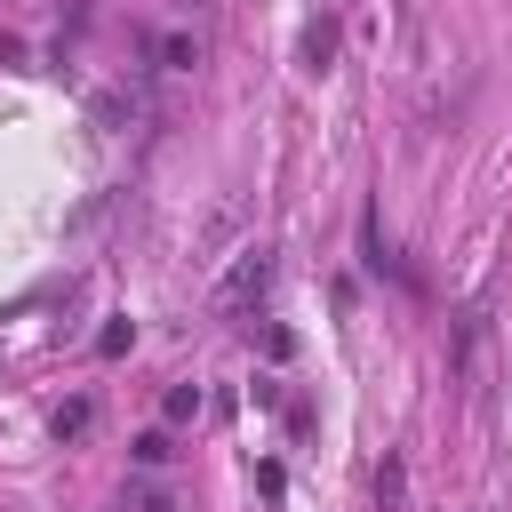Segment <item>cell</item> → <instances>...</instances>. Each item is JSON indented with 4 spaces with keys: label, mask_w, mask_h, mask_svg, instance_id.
I'll use <instances>...</instances> for the list:
<instances>
[{
    "label": "cell",
    "mask_w": 512,
    "mask_h": 512,
    "mask_svg": "<svg viewBox=\"0 0 512 512\" xmlns=\"http://www.w3.org/2000/svg\"><path fill=\"white\" fill-rule=\"evenodd\" d=\"M304 56H312V64H328V56H336V24H328V16L304 32Z\"/></svg>",
    "instance_id": "7a4b0ae2"
},
{
    "label": "cell",
    "mask_w": 512,
    "mask_h": 512,
    "mask_svg": "<svg viewBox=\"0 0 512 512\" xmlns=\"http://www.w3.org/2000/svg\"><path fill=\"white\" fill-rule=\"evenodd\" d=\"M264 288H272V248H240L232 272L216 280V312H248Z\"/></svg>",
    "instance_id": "6da1fadb"
},
{
    "label": "cell",
    "mask_w": 512,
    "mask_h": 512,
    "mask_svg": "<svg viewBox=\"0 0 512 512\" xmlns=\"http://www.w3.org/2000/svg\"><path fill=\"white\" fill-rule=\"evenodd\" d=\"M168 456H176L168 432H144V440H136V464H168Z\"/></svg>",
    "instance_id": "5b68a950"
},
{
    "label": "cell",
    "mask_w": 512,
    "mask_h": 512,
    "mask_svg": "<svg viewBox=\"0 0 512 512\" xmlns=\"http://www.w3.org/2000/svg\"><path fill=\"white\" fill-rule=\"evenodd\" d=\"M120 512H176V496H160V488H128Z\"/></svg>",
    "instance_id": "277c9868"
},
{
    "label": "cell",
    "mask_w": 512,
    "mask_h": 512,
    "mask_svg": "<svg viewBox=\"0 0 512 512\" xmlns=\"http://www.w3.org/2000/svg\"><path fill=\"white\" fill-rule=\"evenodd\" d=\"M56 432L72 440V432H88V400H72V408H56Z\"/></svg>",
    "instance_id": "8992f818"
},
{
    "label": "cell",
    "mask_w": 512,
    "mask_h": 512,
    "mask_svg": "<svg viewBox=\"0 0 512 512\" xmlns=\"http://www.w3.org/2000/svg\"><path fill=\"white\" fill-rule=\"evenodd\" d=\"M192 416H200V384H176L168 392V424H192Z\"/></svg>",
    "instance_id": "3957f363"
}]
</instances>
